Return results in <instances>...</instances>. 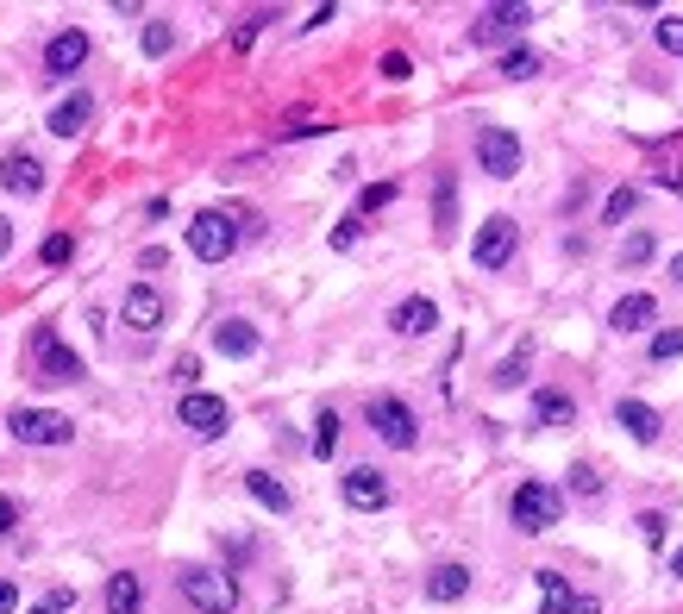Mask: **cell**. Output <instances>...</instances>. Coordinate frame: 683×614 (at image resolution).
Listing matches in <instances>:
<instances>
[{
    "label": "cell",
    "mask_w": 683,
    "mask_h": 614,
    "mask_svg": "<svg viewBox=\"0 0 683 614\" xmlns=\"http://www.w3.org/2000/svg\"><path fill=\"white\" fill-rule=\"evenodd\" d=\"M364 420H370V433L383 439V445H395V452H414V439H420V420H414V408H408L402 395H370Z\"/></svg>",
    "instance_id": "1"
},
{
    "label": "cell",
    "mask_w": 683,
    "mask_h": 614,
    "mask_svg": "<svg viewBox=\"0 0 683 614\" xmlns=\"http://www.w3.org/2000/svg\"><path fill=\"white\" fill-rule=\"evenodd\" d=\"M508 514H514V527H521V533H552L558 514H564V502H558L552 483H533V477H527L521 489L508 495Z\"/></svg>",
    "instance_id": "2"
},
{
    "label": "cell",
    "mask_w": 683,
    "mask_h": 614,
    "mask_svg": "<svg viewBox=\"0 0 683 614\" xmlns=\"http://www.w3.org/2000/svg\"><path fill=\"white\" fill-rule=\"evenodd\" d=\"M188 251H195L201 264H226V257L239 251V220L220 214V207L214 214H195L188 220Z\"/></svg>",
    "instance_id": "3"
},
{
    "label": "cell",
    "mask_w": 683,
    "mask_h": 614,
    "mask_svg": "<svg viewBox=\"0 0 683 614\" xmlns=\"http://www.w3.org/2000/svg\"><path fill=\"white\" fill-rule=\"evenodd\" d=\"M32 376H38V383H82V358L51 333V326L32 333Z\"/></svg>",
    "instance_id": "4"
},
{
    "label": "cell",
    "mask_w": 683,
    "mask_h": 614,
    "mask_svg": "<svg viewBox=\"0 0 683 614\" xmlns=\"http://www.w3.org/2000/svg\"><path fill=\"white\" fill-rule=\"evenodd\" d=\"M7 427H13L19 445H69L76 439V420L57 414V408H13Z\"/></svg>",
    "instance_id": "5"
},
{
    "label": "cell",
    "mask_w": 683,
    "mask_h": 614,
    "mask_svg": "<svg viewBox=\"0 0 683 614\" xmlns=\"http://www.w3.org/2000/svg\"><path fill=\"white\" fill-rule=\"evenodd\" d=\"M176 583H182V596L195 602L201 614H232V608H239V583H232L226 571H201V564H195V571H182Z\"/></svg>",
    "instance_id": "6"
},
{
    "label": "cell",
    "mask_w": 683,
    "mask_h": 614,
    "mask_svg": "<svg viewBox=\"0 0 683 614\" xmlns=\"http://www.w3.org/2000/svg\"><path fill=\"white\" fill-rule=\"evenodd\" d=\"M176 420H182L188 433H201V439H220V433L232 427V408H226L220 395H207V389H188V395L176 401Z\"/></svg>",
    "instance_id": "7"
},
{
    "label": "cell",
    "mask_w": 683,
    "mask_h": 614,
    "mask_svg": "<svg viewBox=\"0 0 683 614\" xmlns=\"http://www.w3.org/2000/svg\"><path fill=\"white\" fill-rule=\"evenodd\" d=\"M477 163H483V176H496V182L521 176V138L508 126H483L477 132Z\"/></svg>",
    "instance_id": "8"
},
{
    "label": "cell",
    "mask_w": 683,
    "mask_h": 614,
    "mask_svg": "<svg viewBox=\"0 0 683 614\" xmlns=\"http://www.w3.org/2000/svg\"><path fill=\"white\" fill-rule=\"evenodd\" d=\"M514 245H521L514 220H508V214H489V220L477 226V245H470V257H477V270H502L508 257H514Z\"/></svg>",
    "instance_id": "9"
},
{
    "label": "cell",
    "mask_w": 683,
    "mask_h": 614,
    "mask_svg": "<svg viewBox=\"0 0 683 614\" xmlns=\"http://www.w3.org/2000/svg\"><path fill=\"white\" fill-rule=\"evenodd\" d=\"M533 583H539V614H602L596 596H577L558 571H533Z\"/></svg>",
    "instance_id": "10"
},
{
    "label": "cell",
    "mask_w": 683,
    "mask_h": 614,
    "mask_svg": "<svg viewBox=\"0 0 683 614\" xmlns=\"http://www.w3.org/2000/svg\"><path fill=\"white\" fill-rule=\"evenodd\" d=\"M339 489H345V502H351V508H364V514L389 508V477H383V470H376V464H351Z\"/></svg>",
    "instance_id": "11"
},
{
    "label": "cell",
    "mask_w": 683,
    "mask_h": 614,
    "mask_svg": "<svg viewBox=\"0 0 683 614\" xmlns=\"http://www.w3.org/2000/svg\"><path fill=\"white\" fill-rule=\"evenodd\" d=\"M527 26H533V7H483L477 26H470V38H477V44H502V38L527 32Z\"/></svg>",
    "instance_id": "12"
},
{
    "label": "cell",
    "mask_w": 683,
    "mask_h": 614,
    "mask_svg": "<svg viewBox=\"0 0 683 614\" xmlns=\"http://www.w3.org/2000/svg\"><path fill=\"white\" fill-rule=\"evenodd\" d=\"M82 63H88V32L82 26H63L51 44H44V69H51V76H76Z\"/></svg>",
    "instance_id": "13"
},
{
    "label": "cell",
    "mask_w": 683,
    "mask_h": 614,
    "mask_svg": "<svg viewBox=\"0 0 683 614\" xmlns=\"http://www.w3.org/2000/svg\"><path fill=\"white\" fill-rule=\"evenodd\" d=\"M120 320L132 326V333H157L163 326V295L151 289V282H132L126 301H120Z\"/></svg>",
    "instance_id": "14"
},
{
    "label": "cell",
    "mask_w": 683,
    "mask_h": 614,
    "mask_svg": "<svg viewBox=\"0 0 683 614\" xmlns=\"http://www.w3.org/2000/svg\"><path fill=\"white\" fill-rule=\"evenodd\" d=\"M389 326H395V333H402V339H427L433 326H439V307H433L427 295H408V301H395Z\"/></svg>",
    "instance_id": "15"
},
{
    "label": "cell",
    "mask_w": 683,
    "mask_h": 614,
    "mask_svg": "<svg viewBox=\"0 0 683 614\" xmlns=\"http://www.w3.org/2000/svg\"><path fill=\"white\" fill-rule=\"evenodd\" d=\"M88 120H94V94H88V88H76L69 101L51 107V132H57V138H82Z\"/></svg>",
    "instance_id": "16"
},
{
    "label": "cell",
    "mask_w": 683,
    "mask_h": 614,
    "mask_svg": "<svg viewBox=\"0 0 683 614\" xmlns=\"http://www.w3.org/2000/svg\"><path fill=\"white\" fill-rule=\"evenodd\" d=\"M0 182H7L13 195H26V201H32V195H44V163H38L32 151H13L7 163H0Z\"/></svg>",
    "instance_id": "17"
},
{
    "label": "cell",
    "mask_w": 683,
    "mask_h": 614,
    "mask_svg": "<svg viewBox=\"0 0 683 614\" xmlns=\"http://www.w3.org/2000/svg\"><path fill=\"white\" fill-rule=\"evenodd\" d=\"M652 320H658V301H652L646 289L621 295V301H615V314H608V326H615V333H646Z\"/></svg>",
    "instance_id": "18"
},
{
    "label": "cell",
    "mask_w": 683,
    "mask_h": 614,
    "mask_svg": "<svg viewBox=\"0 0 683 614\" xmlns=\"http://www.w3.org/2000/svg\"><path fill=\"white\" fill-rule=\"evenodd\" d=\"M245 489H251V502H257V508H270V514H289V508H295L289 483L270 477V470H245Z\"/></svg>",
    "instance_id": "19"
},
{
    "label": "cell",
    "mask_w": 683,
    "mask_h": 614,
    "mask_svg": "<svg viewBox=\"0 0 683 614\" xmlns=\"http://www.w3.org/2000/svg\"><path fill=\"white\" fill-rule=\"evenodd\" d=\"M615 420H621V427L633 433V439H640V445H652L658 433H665V420H658V408H646V401H615Z\"/></svg>",
    "instance_id": "20"
},
{
    "label": "cell",
    "mask_w": 683,
    "mask_h": 614,
    "mask_svg": "<svg viewBox=\"0 0 683 614\" xmlns=\"http://www.w3.org/2000/svg\"><path fill=\"white\" fill-rule=\"evenodd\" d=\"M470 596V571L464 564H433L427 571V602H464Z\"/></svg>",
    "instance_id": "21"
},
{
    "label": "cell",
    "mask_w": 683,
    "mask_h": 614,
    "mask_svg": "<svg viewBox=\"0 0 683 614\" xmlns=\"http://www.w3.org/2000/svg\"><path fill=\"white\" fill-rule=\"evenodd\" d=\"M214 351H220V358H251V351H257V326L251 320H220L214 326Z\"/></svg>",
    "instance_id": "22"
},
{
    "label": "cell",
    "mask_w": 683,
    "mask_h": 614,
    "mask_svg": "<svg viewBox=\"0 0 683 614\" xmlns=\"http://www.w3.org/2000/svg\"><path fill=\"white\" fill-rule=\"evenodd\" d=\"M138 608H145V583H138L132 571L107 577V614H138Z\"/></svg>",
    "instance_id": "23"
},
{
    "label": "cell",
    "mask_w": 683,
    "mask_h": 614,
    "mask_svg": "<svg viewBox=\"0 0 683 614\" xmlns=\"http://www.w3.org/2000/svg\"><path fill=\"white\" fill-rule=\"evenodd\" d=\"M533 414H539V427H577L571 395H558V389H539L533 395Z\"/></svg>",
    "instance_id": "24"
},
{
    "label": "cell",
    "mask_w": 683,
    "mask_h": 614,
    "mask_svg": "<svg viewBox=\"0 0 683 614\" xmlns=\"http://www.w3.org/2000/svg\"><path fill=\"white\" fill-rule=\"evenodd\" d=\"M433 214H439V232H452V226H458V188H452V176H439V182H433Z\"/></svg>",
    "instance_id": "25"
},
{
    "label": "cell",
    "mask_w": 683,
    "mask_h": 614,
    "mask_svg": "<svg viewBox=\"0 0 683 614\" xmlns=\"http://www.w3.org/2000/svg\"><path fill=\"white\" fill-rule=\"evenodd\" d=\"M333 452H339V414L320 408V420H314V458H333Z\"/></svg>",
    "instance_id": "26"
},
{
    "label": "cell",
    "mask_w": 683,
    "mask_h": 614,
    "mask_svg": "<svg viewBox=\"0 0 683 614\" xmlns=\"http://www.w3.org/2000/svg\"><path fill=\"white\" fill-rule=\"evenodd\" d=\"M652 38H658V51H671V57H683V13H665L652 26Z\"/></svg>",
    "instance_id": "27"
},
{
    "label": "cell",
    "mask_w": 683,
    "mask_h": 614,
    "mask_svg": "<svg viewBox=\"0 0 683 614\" xmlns=\"http://www.w3.org/2000/svg\"><path fill=\"white\" fill-rule=\"evenodd\" d=\"M521 376H527V345L514 351V358H502V364H496V376H489V383H496V389H514V383H521Z\"/></svg>",
    "instance_id": "28"
},
{
    "label": "cell",
    "mask_w": 683,
    "mask_h": 614,
    "mask_svg": "<svg viewBox=\"0 0 683 614\" xmlns=\"http://www.w3.org/2000/svg\"><path fill=\"white\" fill-rule=\"evenodd\" d=\"M652 358H658V364L683 358V326H665V333H652Z\"/></svg>",
    "instance_id": "29"
},
{
    "label": "cell",
    "mask_w": 683,
    "mask_h": 614,
    "mask_svg": "<svg viewBox=\"0 0 683 614\" xmlns=\"http://www.w3.org/2000/svg\"><path fill=\"white\" fill-rule=\"evenodd\" d=\"M502 76H508V82L539 76V57H533V51H508V57H502Z\"/></svg>",
    "instance_id": "30"
},
{
    "label": "cell",
    "mask_w": 683,
    "mask_h": 614,
    "mask_svg": "<svg viewBox=\"0 0 683 614\" xmlns=\"http://www.w3.org/2000/svg\"><path fill=\"white\" fill-rule=\"evenodd\" d=\"M170 44H176V32L163 26V19H151L145 26V57H170Z\"/></svg>",
    "instance_id": "31"
},
{
    "label": "cell",
    "mask_w": 683,
    "mask_h": 614,
    "mask_svg": "<svg viewBox=\"0 0 683 614\" xmlns=\"http://www.w3.org/2000/svg\"><path fill=\"white\" fill-rule=\"evenodd\" d=\"M633 201H640L633 188H615V195H608V207H602V220H608V226H621V220L633 214Z\"/></svg>",
    "instance_id": "32"
},
{
    "label": "cell",
    "mask_w": 683,
    "mask_h": 614,
    "mask_svg": "<svg viewBox=\"0 0 683 614\" xmlns=\"http://www.w3.org/2000/svg\"><path fill=\"white\" fill-rule=\"evenodd\" d=\"M646 257H652V239H646V232H633V239L621 245V270H640Z\"/></svg>",
    "instance_id": "33"
},
{
    "label": "cell",
    "mask_w": 683,
    "mask_h": 614,
    "mask_svg": "<svg viewBox=\"0 0 683 614\" xmlns=\"http://www.w3.org/2000/svg\"><path fill=\"white\" fill-rule=\"evenodd\" d=\"M69 608H76V589H69V583H57V589H51V596H44L32 614H69Z\"/></svg>",
    "instance_id": "34"
},
{
    "label": "cell",
    "mask_w": 683,
    "mask_h": 614,
    "mask_svg": "<svg viewBox=\"0 0 683 614\" xmlns=\"http://www.w3.org/2000/svg\"><path fill=\"white\" fill-rule=\"evenodd\" d=\"M69 251H76V239H69V232H51V239H44V264H69Z\"/></svg>",
    "instance_id": "35"
},
{
    "label": "cell",
    "mask_w": 683,
    "mask_h": 614,
    "mask_svg": "<svg viewBox=\"0 0 683 614\" xmlns=\"http://www.w3.org/2000/svg\"><path fill=\"white\" fill-rule=\"evenodd\" d=\"M389 201H395V182H370L364 195H358V207H364V214H376V207H389Z\"/></svg>",
    "instance_id": "36"
},
{
    "label": "cell",
    "mask_w": 683,
    "mask_h": 614,
    "mask_svg": "<svg viewBox=\"0 0 683 614\" xmlns=\"http://www.w3.org/2000/svg\"><path fill=\"white\" fill-rule=\"evenodd\" d=\"M264 26H270V13H257V19H245V26L232 32V51H251V44H257V32H264Z\"/></svg>",
    "instance_id": "37"
},
{
    "label": "cell",
    "mask_w": 683,
    "mask_h": 614,
    "mask_svg": "<svg viewBox=\"0 0 683 614\" xmlns=\"http://www.w3.org/2000/svg\"><path fill=\"white\" fill-rule=\"evenodd\" d=\"M640 539L646 546H665V514H640Z\"/></svg>",
    "instance_id": "38"
},
{
    "label": "cell",
    "mask_w": 683,
    "mask_h": 614,
    "mask_svg": "<svg viewBox=\"0 0 683 614\" xmlns=\"http://www.w3.org/2000/svg\"><path fill=\"white\" fill-rule=\"evenodd\" d=\"M383 76H389V82H408V76H414V63H408L402 51H389V57H383Z\"/></svg>",
    "instance_id": "39"
},
{
    "label": "cell",
    "mask_w": 683,
    "mask_h": 614,
    "mask_svg": "<svg viewBox=\"0 0 683 614\" xmlns=\"http://www.w3.org/2000/svg\"><path fill=\"white\" fill-rule=\"evenodd\" d=\"M351 245H358V214L333 226V251H351Z\"/></svg>",
    "instance_id": "40"
},
{
    "label": "cell",
    "mask_w": 683,
    "mask_h": 614,
    "mask_svg": "<svg viewBox=\"0 0 683 614\" xmlns=\"http://www.w3.org/2000/svg\"><path fill=\"white\" fill-rule=\"evenodd\" d=\"M571 489L577 495H602V477H596V470H571Z\"/></svg>",
    "instance_id": "41"
},
{
    "label": "cell",
    "mask_w": 683,
    "mask_h": 614,
    "mask_svg": "<svg viewBox=\"0 0 683 614\" xmlns=\"http://www.w3.org/2000/svg\"><path fill=\"white\" fill-rule=\"evenodd\" d=\"M19 527V508H13V495H0V539H7Z\"/></svg>",
    "instance_id": "42"
},
{
    "label": "cell",
    "mask_w": 683,
    "mask_h": 614,
    "mask_svg": "<svg viewBox=\"0 0 683 614\" xmlns=\"http://www.w3.org/2000/svg\"><path fill=\"white\" fill-rule=\"evenodd\" d=\"M13 608H19V583L0 577V614H13Z\"/></svg>",
    "instance_id": "43"
},
{
    "label": "cell",
    "mask_w": 683,
    "mask_h": 614,
    "mask_svg": "<svg viewBox=\"0 0 683 614\" xmlns=\"http://www.w3.org/2000/svg\"><path fill=\"white\" fill-rule=\"evenodd\" d=\"M13 251V226H7V214H0V257Z\"/></svg>",
    "instance_id": "44"
},
{
    "label": "cell",
    "mask_w": 683,
    "mask_h": 614,
    "mask_svg": "<svg viewBox=\"0 0 683 614\" xmlns=\"http://www.w3.org/2000/svg\"><path fill=\"white\" fill-rule=\"evenodd\" d=\"M671 571H677V583H683V546H677V552H671Z\"/></svg>",
    "instance_id": "45"
},
{
    "label": "cell",
    "mask_w": 683,
    "mask_h": 614,
    "mask_svg": "<svg viewBox=\"0 0 683 614\" xmlns=\"http://www.w3.org/2000/svg\"><path fill=\"white\" fill-rule=\"evenodd\" d=\"M671 276H677V282H683V257H671Z\"/></svg>",
    "instance_id": "46"
}]
</instances>
